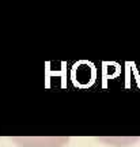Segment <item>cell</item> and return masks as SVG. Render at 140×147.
<instances>
[]
</instances>
